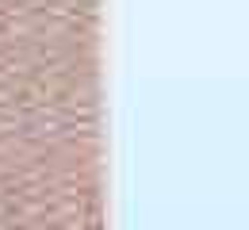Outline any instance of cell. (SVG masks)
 Here are the masks:
<instances>
[{"label":"cell","mask_w":249,"mask_h":230,"mask_svg":"<svg viewBox=\"0 0 249 230\" xmlns=\"http://www.w3.org/2000/svg\"><path fill=\"white\" fill-rule=\"evenodd\" d=\"M0 230H107L100 0H0Z\"/></svg>","instance_id":"obj_1"}]
</instances>
